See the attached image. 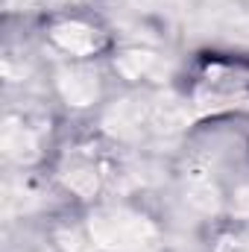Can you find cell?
<instances>
[{"label":"cell","instance_id":"obj_1","mask_svg":"<svg viewBox=\"0 0 249 252\" xmlns=\"http://www.w3.org/2000/svg\"><path fill=\"white\" fill-rule=\"evenodd\" d=\"M64 252H156L158 229L126 208H106L88 217L85 229L59 235Z\"/></svg>","mask_w":249,"mask_h":252},{"label":"cell","instance_id":"obj_2","mask_svg":"<svg viewBox=\"0 0 249 252\" xmlns=\"http://www.w3.org/2000/svg\"><path fill=\"white\" fill-rule=\"evenodd\" d=\"M190 124V103L176 97H135L112 106L103 115L109 135L121 141H158Z\"/></svg>","mask_w":249,"mask_h":252},{"label":"cell","instance_id":"obj_3","mask_svg":"<svg viewBox=\"0 0 249 252\" xmlns=\"http://www.w3.org/2000/svg\"><path fill=\"white\" fill-rule=\"evenodd\" d=\"M38 144H41V129L32 126L27 118L9 115L3 121V153L12 161H32L38 158Z\"/></svg>","mask_w":249,"mask_h":252},{"label":"cell","instance_id":"obj_4","mask_svg":"<svg viewBox=\"0 0 249 252\" xmlns=\"http://www.w3.org/2000/svg\"><path fill=\"white\" fill-rule=\"evenodd\" d=\"M59 91L70 106H91L100 94L97 73L88 67H64L59 70Z\"/></svg>","mask_w":249,"mask_h":252},{"label":"cell","instance_id":"obj_5","mask_svg":"<svg viewBox=\"0 0 249 252\" xmlns=\"http://www.w3.org/2000/svg\"><path fill=\"white\" fill-rule=\"evenodd\" d=\"M118 70L129 79H158L167 73V62L147 50H129L118 59Z\"/></svg>","mask_w":249,"mask_h":252},{"label":"cell","instance_id":"obj_6","mask_svg":"<svg viewBox=\"0 0 249 252\" xmlns=\"http://www.w3.org/2000/svg\"><path fill=\"white\" fill-rule=\"evenodd\" d=\"M64 182L67 188L79 196H94L97 190L103 188V173H100V164L88 161V158H76L64 167Z\"/></svg>","mask_w":249,"mask_h":252},{"label":"cell","instance_id":"obj_7","mask_svg":"<svg viewBox=\"0 0 249 252\" xmlns=\"http://www.w3.org/2000/svg\"><path fill=\"white\" fill-rule=\"evenodd\" d=\"M53 41L62 50L73 53V56H85V53H91L97 47V35L85 24H59L53 30Z\"/></svg>","mask_w":249,"mask_h":252},{"label":"cell","instance_id":"obj_8","mask_svg":"<svg viewBox=\"0 0 249 252\" xmlns=\"http://www.w3.org/2000/svg\"><path fill=\"white\" fill-rule=\"evenodd\" d=\"M41 202V193L35 190L32 182L27 179H9L6 188H3V211L6 217H15V214H24L30 208H35Z\"/></svg>","mask_w":249,"mask_h":252},{"label":"cell","instance_id":"obj_9","mask_svg":"<svg viewBox=\"0 0 249 252\" xmlns=\"http://www.w3.org/2000/svg\"><path fill=\"white\" fill-rule=\"evenodd\" d=\"M185 202L193 211H199V214H214L217 205H220V196H217V188H214L208 179L193 176L190 185H187V190H185Z\"/></svg>","mask_w":249,"mask_h":252},{"label":"cell","instance_id":"obj_10","mask_svg":"<svg viewBox=\"0 0 249 252\" xmlns=\"http://www.w3.org/2000/svg\"><path fill=\"white\" fill-rule=\"evenodd\" d=\"M232 211L241 214V217H249V188H241L232 199Z\"/></svg>","mask_w":249,"mask_h":252},{"label":"cell","instance_id":"obj_11","mask_svg":"<svg viewBox=\"0 0 249 252\" xmlns=\"http://www.w3.org/2000/svg\"><path fill=\"white\" fill-rule=\"evenodd\" d=\"M220 252H249V244L241 241V238H226L220 244Z\"/></svg>","mask_w":249,"mask_h":252},{"label":"cell","instance_id":"obj_12","mask_svg":"<svg viewBox=\"0 0 249 252\" xmlns=\"http://www.w3.org/2000/svg\"><path fill=\"white\" fill-rule=\"evenodd\" d=\"M44 0H9V6H38Z\"/></svg>","mask_w":249,"mask_h":252}]
</instances>
